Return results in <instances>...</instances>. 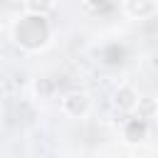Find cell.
<instances>
[{"label": "cell", "mask_w": 158, "mask_h": 158, "mask_svg": "<svg viewBox=\"0 0 158 158\" xmlns=\"http://www.w3.org/2000/svg\"><path fill=\"white\" fill-rule=\"evenodd\" d=\"M10 32L15 44L25 52H42L52 40V27L47 15H35V12H22L12 22Z\"/></svg>", "instance_id": "obj_1"}, {"label": "cell", "mask_w": 158, "mask_h": 158, "mask_svg": "<svg viewBox=\"0 0 158 158\" xmlns=\"http://www.w3.org/2000/svg\"><path fill=\"white\" fill-rule=\"evenodd\" d=\"M59 106H62V114L69 116V118H86L91 114V96L86 91L74 89V91H67L62 96Z\"/></svg>", "instance_id": "obj_2"}, {"label": "cell", "mask_w": 158, "mask_h": 158, "mask_svg": "<svg viewBox=\"0 0 158 158\" xmlns=\"http://www.w3.org/2000/svg\"><path fill=\"white\" fill-rule=\"evenodd\" d=\"M138 101H141V94L131 84H121L114 91V109L121 111V114H133L136 106H138Z\"/></svg>", "instance_id": "obj_3"}, {"label": "cell", "mask_w": 158, "mask_h": 158, "mask_svg": "<svg viewBox=\"0 0 158 158\" xmlns=\"http://www.w3.org/2000/svg\"><path fill=\"white\" fill-rule=\"evenodd\" d=\"M121 7L131 20H148L158 12V0H123Z\"/></svg>", "instance_id": "obj_4"}, {"label": "cell", "mask_w": 158, "mask_h": 158, "mask_svg": "<svg viewBox=\"0 0 158 158\" xmlns=\"http://www.w3.org/2000/svg\"><path fill=\"white\" fill-rule=\"evenodd\" d=\"M148 138V118H128L123 123V141L126 143H143Z\"/></svg>", "instance_id": "obj_5"}, {"label": "cell", "mask_w": 158, "mask_h": 158, "mask_svg": "<svg viewBox=\"0 0 158 158\" xmlns=\"http://www.w3.org/2000/svg\"><path fill=\"white\" fill-rule=\"evenodd\" d=\"M25 12H35V15H49L54 10V0H22Z\"/></svg>", "instance_id": "obj_6"}, {"label": "cell", "mask_w": 158, "mask_h": 158, "mask_svg": "<svg viewBox=\"0 0 158 158\" xmlns=\"http://www.w3.org/2000/svg\"><path fill=\"white\" fill-rule=\"evenodd\" d=\"M136 114H138L141 118H153V116L158 114V104H156L153 99H143V96H141V101H138V106H136Z\"/></svg>", "instance_id": "obj_7"}, {"label": "cell", "mask_w": 158, "mask_h": 158, "mask_svg": "<svg viewBox=\"0 0 158 158\" xmlns=\"http://www.w3.org/2000/svg\"><path fill=\"white\" fill-rule=\"evenodd\" d=\"M81 2H84L89 10H96V12H99V10H104V7L109 5V0H81Z\"/></svg>", "instance_id": "obj_8"}]
</instances>
